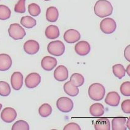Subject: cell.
I'll list each match as a JSON object with an SVG mask.
<instances>
[{
    "label": "cell",
    "instance_id": "cell-1",
    "mask_svg": "<svg viewBox=\"0 0 130 130\" xmlns=\"http://www.w3.org/2000/svg\"><path fill=\"white\" fill-rule=\"evenodd\" d=\"M94 12L101 18L109 16L113 12V6L107 0H99L94 6Z\"/></svg>",
    "mask_w": 130,
    "mask_h": 130
},
{
    "label": "cell",
    "instance_id": "cell-2",
    "mask_svg": "<svg viewBox=\"0 0 130 130\" xmlns=\"http://www.w3.org/2000/svg\"><path fill=\"white\" fill-rule=\"evenodd\" d=\"M88 94L90 98L93 100L99 101L104 99L105 94V89L100 83H94L89 87Z\"/></svg>",
    "mask_w": 130,
    "mask_h": 130
},
{
    "label": "cell",
    "instance_id": "cell-3",
    "mask_svg": "<svg viewBox=\"0 0 130 130\" xmlns=\"http://www.w3.org/2000/svg\"><path fill=\"white\" fill-rule=\"evenodd\" d=\"M47 50L50 55L55 56H60L64 53L65 46L61 41L55 40L48 43Z\"/></svg>",
    "mask_w": 130,
    "mask_h": 130
},
{
    "label": "cell",
    "instance_id": "cell-4",
    "mask_svg": "<svg viewBox=\"0 0 130 130\" xmlns=\"http://www.w3.org/2000/svg\"><path fill=\"white\" fill-rule=\"evenodd\" d=\"M9 35L15 40H19L23 39L26 35L24 28L19 24H12L8 29Z\"/></svg>",
    "mask_w": 130,
    "mask_h": 130
},
{
    "label": "cell",
    "instance_id": "cell-5",
    "mask_svg": "<svg viewBox=\"0 0 130 130\" xmlns=\"http://www.w3.org/2000/svg\"><path fill=\"white\" fill-rule=\"evenodd\" d=\"M56 107L61 112L69 113L73 110L74 104L71 99L66 97H62L59 98L56 101Z\"/></svg>",
    "mask_w": 130,
    "mask_h": 130
},
{
    "label": "cell",
    "instance_id": "cell-6",
    "mask_svg": "<svg viewBox=\"0 0 130 130\" xmlns=\"http://www.w3.org/2000/svg\"><path fill=\"white\" fill-rule=\"evenodd\" d=\"M100 28L102 32L106 34H111L114 32L117 29V24L112 18H105L101 21Z\"/></svg>",
    "mask_w": 130,
    "mask_h": 130
},
{
    "label": "cell",
    "instance_id": "cell-7",
    "mask_svg": "<svg viewBox=\"0 0 130 130\" xmlns=\"http://www.w3.org/2000/svg\"><path fill=\"white\" fill-rule=\"evenodd\" d=\"M41 82V76L37 73H32L27 76L25 79V84L29 89L37 87Z\"/></svg>",
    "mask_w": 130,
    "mask_h": 130
},
{
    "label": "cell",
    "instance_id": "cell-8",
    "mask_svg": "<svg viewBox=\"0 0 130 130\" xmlns=\"http://www.w3.org/2000/svg\"><path fill=\"white\" fill-rule=\"evenodd\" d=\"M17 117L16 111L11 107H6L1 111V118L4 122L10 123L14 121Z\"/></svg>",
    "mask_w": 130,
    "mask_h": 130
},
{
    "label": "cell",
    "instance_id": "cell-9",
    "mask_svg": "<svg viewBox=\"0 0 130 130\" xmlns=\"http://www.w3.org/2000/svg\"><path fill=\"white\" fill-rule=\"evenodd\" d=\"M40 45L39 42L34 40H27L24 44V50L27 54L35 55L39 51Z\"/></svg>",
    "mask_w": 130,
    "mask_h": 130
},
{
    "label": "cell",
    "instance_id": "cell-10",
    "mask_svg": "<svg viewBox=\"0 0 130 130\" xmlns=\"http://www.w3.org/2000/svg\"><path fill=\"white\" fill-rule=\"evenodd\" d=\"M63 38L68 43H74L80 40V34L75 29H69L65 32Z\"/></svg>",
    "mask_w": 130,
    "mask_h": 130
},
{
    "label": "cell",
    "instance_id": "cell-11",
    "mask_svg": "<svg viewBox=\"0 0 130 130\" xmlns=\"http://www.w3.org/2000/svg\"><path fill=\"white\" fill-rule=\"evenodd\" d=\"M23 75L20 72H14L11 77V84L12 88L15 90H19L23 86Z\"/></svg>",
    "mask_w": 130,
    "mask_h": 130
},
{
    "label": "cell",
    "instance_id": "cell-12",
    "mask_svg": "<svg viewBox=\"0 0 130 130\" xmlns=\"http://www.w3.org/2000/svg\"><path fill=\"white\" fill-rule=\"evenodd\" d=\"M69 72L66 66L60 65L55 69L54 71V77L58 81H64L68 78Z\"/></svg>",
    "mask_w": 130,
    "mask_h": 130
},
{
    "label": "cell",
    "instance_id": "cell-13",
    "mask_svg": "<svg viewBox=\"0 0 130 130\" xmlns=\"http://www.w3.org/2000/svg\"><path fill=\"white\" fill-rule=\"evenodd\" d=\"M76 53L80 56H86L89 53L90 45L86 41H80L74 46Z\"/></svg>",
    "mask_w": 130,
    "mask_h": 130
},
{
    "label": "cell",
    "instance_id": "cell-14",
    "mask_svg": "<svg viewBox=\"0 0 130 130\" xmlns=\"http://www.w3.org/2000/svg\"><path fill=\"white\" fill-rule=\"evenodd\" d=\"M57 65V60L54 57L46 56L41 61V66L45 71H52Z\"/></svg>",
    "mask_w": 130,
    "mask_h": 130
},
{
    "label": "cell",
    "instance_id": "cell-15",
    "mask_svg": "<svg viewBox=\"0 0 130 130\" xmlns=\"http://www.w3.org/2000/svg\"><path fill=\"white\" fill-rule=\"evenodd\" d=\"M120 96L118 92L115 91L110 92L107 94L105 99V102L111 107H117L120 104Z\"/></svg>",
    "mask_w": 130,
    "mask_h": 130
},
{
    "label": "cell",
    "instance_id": "cell-16",
    "mask_svg": "<svg viewBox=\"0 0 130 130\" xmlns=\"http://www.w3.org/2000/svg\"><path fill=\"white\" fill-rule=\"evenodd\" d=\"M12 64V59L9 55L5 53L0 54V71H5L9 70Z\"/></svg>",
    "mask_w": 130,
    "mask_h": 130
},
{
    "label": "cell",
    "instance_id": "cell-17",
    "mask_svg": "<svg viewBox=\"0 0 130 130\" xmlns=\"http://www.w3.org/2000/svg\"><path fill=\"white\" fill-rule=\"evenodd\" d=\"M45 36L50 40H53L59 37L60 36V30L56 25H50L46 27L45 32Z\"/></svg>",
    "mask_w": 130,
    "mask_h": 130
},
{
    "label": "cell",
    "instance_id": "cell-18",
    "mask_svg": "<svg viewBox=\"0 0 130 130\" xmlns=\"http://www.w3.org/2000/svg\"><path fill=\"white\" fill-rule=\"evenodd\" d=\"M90 113L94 117H100L103 116L105 113L104 106L100 103H95L90 106Z\"/></svg>",
    "mask_w": 130,
    "mask_h": 130
},
{
    "label": "cell",
    "instance_id": "cell-19",
    "mask_svg": "<svg viewBox=\"0 0 130 130\" xmlns=\"http://www.w3.org/2000/svg\"><path fill=\"white\" fill-rule=\"evenodd\" d=\"M126 119L125 117H116L113 118L111 121L112 130H126L125 126Z\"/></svg>",
    "mask_w": 130,
    "mask_h": 130
},
{
    "label": "cell",
    "instance_id": "cell-20",
    "mask_svg": "<svg viewBox=\"0 0 130 130\" xmlns=\"http://www.w3.org/2000/svg\"><path fill=\"white\" fill-rule=\"evenodd\" d=\"M59 12L57 8L54 6H50L46 9V20L50 22H55L58 19Z\"/></svg>",
    "mask_w": 130,
    "mask_h": 130
},
{
    "label": "cell",
    "instance_id": "cell-21",
    "mask_svg": "<svg viewBox=\"0 0 130 130\" xmlns=\"http://www.w3.org/2000/svg\"><path fill=\"white\" fill-rule=\"evenodd\" d=\"M94 128L95 130H110V123L109 120L106 118H99L95 121Z\"/></svg>",
    "mask_w": 130,
    "mask_h": 130
},
{
    "label": "cell",
    "instance_id": "cell-22",
    "mask_svg": "<svg viewBox=\"0 0 130 130\" xmlns=\"http://www.w3.org/2000/svg\"><path fill=\"white\" fill-rule=\"evenodd\" d=\"M63 89H64L65 93L71 97L77 96L79 92L78 87L73 86L70 81H68L65 83L63 86Z\"/></svg>",
    "mask_w": 130,
    "mask_h": 130
},
{
    "label": "cell",
    "instance_id": "cell-23",
    "mask_svg": "<svg viewBox=\"0 0 130 130\" xmlns=\"http://www.w3.org/2000/svg\"><path fill=\"white\" fill-rule=\"evenodd\" d=\"M21 24L27 29H32L36 25L37 22L32 17L26 15L21 18Z\"/></svg>",
    "mask_w": 130,
    "mask_h": 130
},
{
    "label": "cell",
    "instance_id": "cell-24",
    "mask_svg": "<svg viewBox=\"0 0 130 130\" xmlns=\"http://www.w3.org/2000/svg\"><path fill=\"white\" fill-rule=\"evenodd\" d=\"M70 81L73 86L80 87L84 84V77L79 73H74L71 76Z\"/></svg>",
    "mask_w": 130,
    "mask_h": 130
},
{
    "label": "cell",
    "instance_id": "cell-25",
    "mask_svg": "<svg viewBox=\"0 0 130 130\" xmlns=\"http://www.w3.org/2000/svg\"><path fill=\"white\" fill-rule=\"evenodd\" d=\"M112 71L114 75L116 77H118V79H122L125 76L126 70L123 65L121 64H117L113 65L112 67Z\"/></svg>",
    "mask_w": 130,
    "mask_h": 130
},
{
    "label": "cell",
    "instance_id": "cell-26",
    "mask_svg": "<svg viewBox=\"0 0 130 130\" xmlns=\"http://www.w3.org/2000/svg\"><path fill=\"white\" fill-rule=\"evenodd\" d=\"M52 113V108L48 104H43L39 107V113L42 117L46 118Z\"/></svg>",
    "mask_w": 130,
    "mask_h": 130
},
{
    "label": "cell",
    "instance_id": "cell-27",
    "mask_svg": "<svg viewBox=\"0 0 130 130\" xmlns=\"http://www.w3.org/2000/svg\"><path fill=\"white\" fill-rule=\"evenodd\" d=\"M11 11L8 6L5 5H0V20L5 21L9 19Z\"/></svg>",
    "mask_w": 130,
    "mask_h": 130
},
{
    "label": "cell",
    "instance_id": "cell-28",
    "mask_svg": "<svg viewBox=\"0 0 130 130\" xmlns=\"http://www.w3.org/2000/svg\"><path fill=\"white\" fill-rule=\"evenodd\" d=\"M11 87L8 83L0 81V95L7 97L11 94Z\"/></svg>",
    "mask_w": 130,
    "mask_h": 130
},
{
    "label": "cell",
    "instance_id": "cell-29",
    "mask_svg": "<svg viewBox=\"0 0 130 130\" xmlns=\"http://www.w3.org/2000/svg\"><path fill=\"white\" fill-rule=\"evenodd\" d=\"M12 130H29L30 127H29V124L27 122L24 120H19L12 125Z\"/></svg>",
    "mask_w": 130,
    "mask_h": 130
},
{
    "label": "cell",
    "instance_id": "cell-30",
    "mask_svg": "<svg viewBox=\"0 0 130 130\" xmlns=\"http://www.w3.org/2000/svg\"><path fill=\"white\" fill-rule=\"evenodd\" d=\"M28 11L32 16H38L41 12L40 7L35 3H31L28 6Z\"/></svg>",
    "mask_w": 130,
    "mask_h": 130
},
{
    "label": "cell",
    "instance_id": "cell-31",
    "mask_svg": "<svg viewBox=\"0 0 130 130\" xmlns=\"http://www.w3.org/2000/svg\"><path fill=\"white\" fill-rule=\"evenodd\" d=\"M25 1L26 0H19L14 7V11L18 13H24L25 12Z\"/></svg>",
    "mask_w": 130,
    "mask_h": 130
},
{
    "label": "cell",
    "instance_id": "cell-32",
    "mask_svg": "<svg viewBox=\"0 0 130 130\" xmlns=\"http://www.w3.org/2000/svg\"><path fill=\"white\" fill-rule=\"evenodd\" d=\"M120 92L125 96H130V82L126 81L120 86Z\"/></svg>",
    "mask_w": 130,
    "mask_h": 130
},
{
    "label": "cell",
    "instance_id": "cell-33",
    "mask_svg": "<svg viewBox=\"0 0 130 130\" xmlns=\"http://www.w3.org/2000/svg\"><path fill=\"white\" fill-rule=\"evenodd\" d=\"M121 110H123L125 113L129 114L130 113V100L126 99L123 101L121 105Z\"/></svg>",
    "mask_w": 130,
    "mask_h": 130
},
{
    "label": "cell",
    "instance_id": "cell-34",
    "mask_svg": "<svg viewBox=\"0 0 130 130\" xmlns=\"http://www.w3.org/2000/svg\"><path fill=\"white\" fill-rule=\"evenodd\" d=\"M81 128L76 123H70L66 125L63 128V130H80Z\"/></svg>",
    "mask_w": 130,
    "mask_h": 130
},
{
    "label": "cell",
    "instance_id": "cell-35",
    "mask_svg": "<svg viewBox=\"0 0 130 130\" xmlns=\"http://www.w3.org/2000/svg\"><path fill=\"white\" fill-rule=\"evenodd\" d=\"M130 45H128V46H126L124 52V55H125V58L126 59V60H128V61H130Z\"/></svg>",
    "mask_w": 130,
    "mask_h": 130
},
{
    "label": "cell",
    "instance_id": "cell-36",
    "mask_svg": "<svg viewBox=\"0 0 130 130\" xmlns=\"http://www.w3.org/2000/svg\"><path fill=\"white\" fill-rule=\"evenodd\" d=\"M129 68H130V65H128V67L126 68V72L128 73V76H130V73H129Z\"/></svg>",
    "mask_w": 130,
    "mask_h": 130
},
{
    "label": "cell",
    "instance_id": "cell-37",
    "mask_svg": "<svg viewBox=\"0 0 130 130\" xmlns=\"http://www.w3.org/2000/svg\"><path fill=\"white\" fill-rule=\"evenodd\" d=\"M127 126H128V129H129V119H128V122H127Z\"/></svg>",
    "mask_w": 130,
    "mask_h": 130
},
{
    "label": "cell",
    "instance_id": "cell-38",
    "mask_svg": "<svg viewBox=\"0 0 130 130\" xmlns=\"http://www.w3.org/2000/svg\"><path fill=\"white\" fill-rule=\"evenodd\" d=\"M2 104H0V111H1V108H2Z\"/></svg>",
    "mask_w": 130,
    "mask_h": 130
},
{
    "label": "cell",
    "instance_id": "cell-39",
    "mask_svg": "<svg viewBox=\"0 0 130 130\" xmlns=\"http://www.w3.org/2000/svg\"><path fill=\"white\" fill-rule=\"evenodd\" d=\"M43 1H50V0H43Z\"/></svg>",
    "mask_w": 130,
    "mask_h": 130
}]
</instances>
